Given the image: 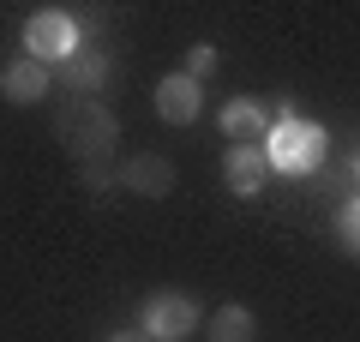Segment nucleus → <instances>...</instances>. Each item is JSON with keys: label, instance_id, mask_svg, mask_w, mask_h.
<instances>
[{"label": "nucleus", "instance_id": "1", "mask_svg": "<svg viewBox=\"0 0 360 342\" xmlns=\"http://www.w3.org/2000/svg\"><path fill=\"white\" fill-rule=\"evenodd\" d=\"M54 127H60L66 151L84 163V180H90V186H103V180H108V163H103V156L115 151V114L96 108L90 96H72V102H60Z\"/></svg>", "mask_w": 360, "mask_h": 342}, {"label": "nucleus", "instance_id": "2", "mask_svg": "<svg viewBox=\"0 0 360 342\" xmlns=\"http://www.w3.org/2000/svg\"><path fill=\"white\" fill-rule=\"evenodd\" d=\"M324 151H330V132H324V127L295 120L288 108H276V127H270V139H264L270 175H319Z\"/></svg>", "mask_w": 360, "mask_h": 342}, {"label": "nucleus", "instance_id": "3", "mask_svg": "<svg viewBox=\"0 0 360 342\" xmlns=\"http://www.w3.org/2000/svg\"><path fill=\"white\" fill-rule=\"evenodd\" d=\"M78 49H84V30H78L72 13L42 6V13L25 18V54H30V61H72Z\"/></svg>", "mask_w": 360, "mask_h": 342}, {"label": "nucleus", "instance_id": "4", "mask_svg": "<svg viewBox=\"0 0 360 342\" xmlns=\"http://www.w3.org/2000/svg\"><path fill=\"white\" fill-rule=\"evenodd\" d=\"M139 330H144L150 342H186V336L198 330V306L186 300V294H150V300H144Z\"/></svg>", "mask_w": 360, "mask_h": 342}, {"label": "nucleus", "instance_id": "5", "mask_svg": "<svg viewBox=\"0 0 360 342\" xmlns=\"http://www.w3.org/2000/svg\"><path fill=\"white\" fill-rule=\"evenodd\" d=\"M198 108H205V84H193L186 72H168L156 84V114H162L168 127H193Z\"/></svg>", "mask_w": 360, "mask_h": 342}, {"label": "nucleus", "instance_id": "6", "mask_svg": "<svg viewBox=\"0 0 360 342\" xmlns=\"http://www.w3.org/2000/svg\"><path fill=\"white\" fill-rule=\"evenodd\" d=\"M222 180H229V192L252 198V192L270 180V156H264V144H229V156H222Z\"/></svg>", "mask_w": 360, "mask_h": 342}, {"label": "nucleus", "instance_id": "7", "mask_svg": "<svg viewBox=\"0 0 360 342\" xmlns=\"http://www.w3.org/2000/svg\"><path fill=\"white\" fill-rule=\"evenodd\" d=\"M270 127H276L270 108H264V102H252V96H234L229 108H222V132H229L234 144H264Z\"/></svg>", "mask_w": 360, "mask_h": 342}, {"label": "nucleus", "instance_id": "8", "mask_svg": "<svg viewBox=\"0 0 360 342\" xmlns=\"http://www.w3.org/2000/svg\"><path fill=\"white\" fill-rule=\"evenodd\" d=\"M0 96H6V102H42V96H49V66L30 61V54L13 61L6 72H0Z\"/></svg>", "mask_w": 360, "mask_h": 342}, {"label": "nucleus", "instance_id": "9", "mask_svg": "<svg viewBox=\"0 0 360 342\" xmlns=\"http://www.w3.org/2000/svg\"><path fill=\"white\" fill-rule=\"evenodd\" d=\"M120 180H127L132 192H144V198H162V192L174 186V168H168V156H132V163L120 168Z\"/></svg>", "mask_w": 360, "mask_h": 342}, {"label": "nucleus", "instance_id": "10", "mask_svg": "<svg viewBox=\"0 0 360 342\" xmlns=\"http://www.w3.org/2000/svg\"><path fill=\"white\" fill-rule=\"evenodd\" d=\"M103 78H108V54H103V49H78L72 61H66V84H72L78 96H90Z\"/></svg>", "mask_w": 360, "mask_h": 342}, {"label": "nucleus", "instance_id": "11", "mask_svg": "<svg viewBox=\"0 0 360 342\" xmlns=\"http://www.w3.org/2000/svg\"><path fill=\"white\" fill-rule=\"evenodd\" d=\"M210 342H252V312L246 306H222L210 318Z\"/></svg>", "mask_w": 360, "mask_h": 342}, {"label": "nucleus", "instance_id": "12", "mask_svg": "<svg viewBox=\"0 0 360 342\" xmlns=\"http://www.w3.org/2000/svg\"><path fill=\"white\" fill-rule=\"evenodd\" d=\"M210 72H217V49H205V42H198V49L186 54V78L198 84V78H210Z\"/></svg>", "mask_w": 360, "mask_h": 342}, {"label": "nucleus", "instance_id": "13", "mask_svg": "<svg viewBox=\"0 0 360 342\" xmlns=\"http://www.w3.org/2000/svg\"><path fill=\"white\" fill-rule=\"evenodd\" d=\"M342 241H348V253H360V198L342 210Z\"/></svg>", "mask_w": 360, "mask_h": 342}, {"label": "nucleus", "instance_id": "14", "mask_svg": "<svg viewBox=\"0 0 360 342\" xmlns=\"http://www.w3.org/2000/svg\"><path fill=\"white\" fill-rule=\"evenodd\" d=\"M108 342H150L144 330H120V336H108Z\"/></svg>", "mask_w": 360, "mask_h": 342}, {"label": "nucleus", "instance_id": "15", "mask_svg": "<svg viewBox=\"0 0 360 342\" xmlns=\"http://www.w3.org/2000/svg\"><path fill=\"white\" fill-rule=\"evenodd\" d=\"M354 175H360V156H354Z\"/></svg>", "mask_w": 360, "mask_h": 342}]
</instances>
